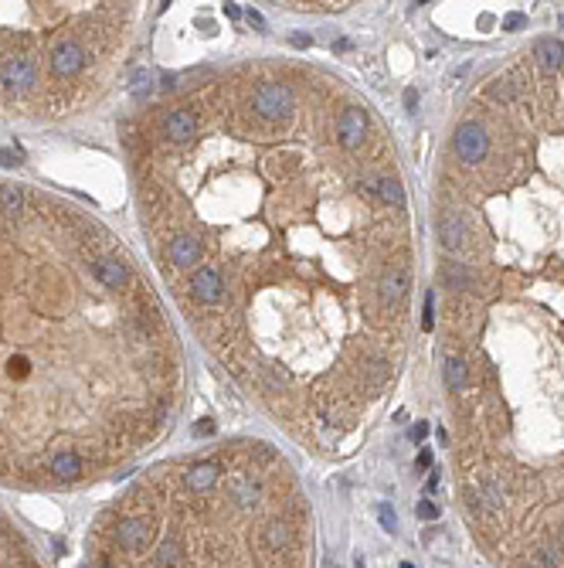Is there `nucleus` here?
Here are the masks:
<instances>
[{
    "mask_svg": "<svg viewBox=\"0 0 564 568\" xmlns=\"http://www.w3.org/2000/svg\"><path fill=\"white\" fill-rule=\"evenodd\" d=\"M432 323H435V296L428 293L425 306H422V330H432Z\"/></svg>",
    "mask_w": 564,
    "mask_h": 568,
    "instance_id": "20",
    "label": "nucleus"
},
{
    "mask_svg": "<svg viewBox=\"0 0 564 568\" xmlns=\"http://www.w3.org/2000/svg\"><path fill=\"white\" fill-rule=\"evenodd\" d=\"M225 14H228V17H242V7H238V3H225Z\"/></svg>",
    "mask_w": 564,
    "mask_h": 568,
    "instance_id": "30",
    "label": "nucleus"
},
{
    "mask_svg": "<svg viewBox=\"0 0 564 568\" xmlns=\"http://www.w3.org/2000/svg\"><path fill=\"white\" fill-rule=\"evenodd\" d=\"M337 136H340V147L344 150H361L364 147V136H368V112L350 106L344 109V116L337 119Z\"/></svg>",
    "mask_w": 564,
    "mask_h": 568,
    "instance_id": "9",
    "label": "nucleus"
},
{
    "mask_svg": "<svg viewBox=\"0 0 564 568\" xmlns=\"http://www.w3.org/2000/svg\"><path fill=\"white\" fill-rule=\"evenodd\" d=\"M221 483V463L218 460H201V463H190L184 470V486L190 493H211L214 486Z\"/></svg>",
    "mask_w": 564,
    "mask_h": 568,
    "instance_id": "10",
    "label": "nucleus"
},
{
    "mask_svg": "<svg viewBox=\"0 0 564 568\" xmlns=\"http://www.w3.org/2000/svg\"><path fill=\"white\" fill-rule=\"evenodd\" d=\"M0 164H3V167H14V164H21V153H10V150H0Z\"/></svg>",
    "mask_w": 564,
    "mask_h": 568,
    "instance_id": "24",
    "label": "nucleus"
},
{
    "mask_svg": "<svg viewBox=\"0 0 564 568\" xmlns=\"http://www.w3.org/2000/svg\"><path fill=\"white\" fill-rule=\"evenodd\" d=\"M292 45H296V48H306V45H309V38H306V34H296V38H292Z\"/></svg>",
    "mask_w": 564,
    "mask_h": 568,
    "instance_id": "31",
    "label": "nucleus"
},
{
    "mask_svg": "<svg viewBox=\"0 0 564 568\" xmlns=\"http://www.w3.org/2000/svg\"><path fill=\"white\" fill-rule=\"evenodd\" d=\"M452 150H456V157L463 160V164H479L483 157H486V150H489V133H486V126L479 123V119H466V123H459V129H456V136H452Z\"/></svg>",
    "mask_w": 564,
    "mask_h": 568,
    "instance_id": "4",
    "label": "nucleus"
},
{
    "mask_svg": "<svg viewBox=\"0 0 564 568\" xmlns=\"http://www.w3.org/2000/svg\"><path fill=\"white\" fill-rule=\"evenodd\" d=\"M377 197H381L384 204H391V208H401V204H405V188H401L394 177L384 174V177L377 181Z\"/></svg>",
    "mask_w": 564,
    "mask_h": 568,
    "instance_id": "17",
    "label": "nucleus"
},
{
    "mask_svg": "<svg viewBox=\"0 0 564 568\" xmlns=\"http://www.w3.org/2000/svg\"><path fill=\"white\" fill-rule=\"evenodd\" d=\"M534 55H537V62L548 65V69H561L564 65V45L558 38H541L537 48H534Z\"/></svg>",
    "mask_w": 564,
    "mask_h": 568,
    "instance_id": "14",
    "label": "nucleus"
},
{
    "mask_svg": "<svg viewBox=\"0 0 564 568\" xmlns=\"http://www.w3.org/2000/svg\"><path fill=\"white\" fill-rule=\"evenodd\" d=\"M102 568H116V565H112V562H105V565H102Z\"/></svg>",
    "mask_w": 564,
    "mask_h": 568,
    "instance_id": "32",
    "label": "nucleus"
},
{
    "mask_svg": "<svg viewBox=\"0 0 564 568\" xmlns=\"http://www.w3.org/2000/svg\"><path fill=\"white\" fill-rule=\"evenodd\" d=\"M248 24H252L255 31H266V21H262V14H259V10H248Z\"/></svg>",
    "mask_w": 564,
    "mask_h": 568,
    "instance_id": "26",
    "label": "nucleus"
},
{
    "mask_svg": "<svg viewBox=\"0 0 564 568\" xmlns=\"http://www.w3.org/2000/svg\"><path fill=\"white\" fill-rule=\"evenodd\" d=\"M405 109H408V112H415V109H418V92H415V89H408V92H405Z\"/></svg>",
    "mask_w": 564,
    "mask_h": 568,
    "instance_id": "25",
    "label": "nucleus"
},
{
    "mask_svg": "<svg viewBox=\"0 0 564 568\" xmlns=\"http://www.w3.org/2000/svg\"><path fill=\"white\" fill-rule=\"evenodd\" d=\"M181 565V541L177 538H164L153 552V568H177Z\"/></svg>",
    "mask_w": 564,
    "mask_h": 568,
    "instance_id": "16",
    "label": "nucleus"
},
{
    "mask_svg": "<svg viewBox=\"0 0 564 568\" xmlns=\"http://www.w3.org/2000/svg\"><path fill=\"white\" fill-rule=\"evenodd\" d=\"M262 541H266V548H269L272 555L292 552V545H296L292 524H289V521H282V517H272V521H266V524H262Z\"/></svg>",
    "mask_w": 564,
    "mask_h": 568,
    "instance_id": "11",
    "label": "nucleus"
},
{
    "mask_svg": "<svg viewBox=\"0 0 564 568\" xmlns=\"http://www.w3.org/2000/svg\"><path fill=\"white\" fill-rule=\"evenodd\" d=\"M197 112L194 109H170L160 116V143H170V147H184L197 136Z\"/></svg>",
    "mask_w": 564,
    "mask_h": 568,
    "instance_id": "6",
    "label": "nucleus"
},
{
    "mask_svg": "<svg viewBox=\"0 0 564 568\" xmlns=\"http://www.w3.org/2000/svg\"><path fill=\"white\" fill-rule=\"evenodd\" d=\"M405 293H408V269L405 266H384L381 280H377V303L384 310L391 306H401L405 303Z\"/></svg>",
    "mask_w": 564,
    "mask_h": 568,
    "instance_id": "8",
    "label": "nucleus"
},
{
    "mask_svg": "<svg viewBox=\"0 0 564 568\" xmlns=\"http://www.w3.org/2000/svg\"><path fill=\"white\" fill-rule=\"evenodd\" d=\"M150 534H153V524H150V517H143V514L123 517V521H119V531H116L119 548H123L126 555H143L146 545H150Z\"/></svg>",
    "mask_w": 564,
    "mask_h": 568,
    "instance_id": "7",
    "label": "nucleus"
},
{
    "mask_svg": "<svg viewBox=\"0 0 564 568\" xmlns=\"http://www.w3.org/2000/svg\"><path fill=\"white\" fill-rule=\"evenodd\" d=\"M133 86H136V92H143V89H150V75H143V72H140V75H136V82H133Z\"/></svg>",
    "mask_w": 564,
    "mask_h": 568,
    "instance_id": "27",
    "label": "nucleus"
},
{
    "mask_svg": "<svg viewBox=\"0 0 564 568\" xmlns=\"http://www.w3.org/2000/svg\"><path fill=\"white\" fill-rule=\"evenodd\" d=\"M377 517H381V528H384L387 534H394V531H398V517H394L391 504H381V507H377Z\"/></svg>",
    "mask_w": 564,
    "mask_h": 568,
    "instance_id": "19",
    "label": "nucleus"
},
{
    "mask_svg": "<svg viewBox=\"0 0 564 568\" xmlns=\"http://www.w3.org/2000/svg\"><path fill=\"white\" fill-rule=\"evenodd\" d=\"M89 62H92V58H89V48H86L82 38H75V34L58 38V41L51 45V55H48V65H51V72H55L58 79L79 75Z\"/></svg>",
    "mask_w": 564,
    "mask_h": 568,
    "instance_id": "3",
    "label": "nucleus"
},
{
    "mask_svg": "<svg viewBox=\"0 0 564 568\" xmlns=\"http://www.w3.org/2000/svg\"><path fill=\"white\" fill-rule=\"evenodd\" d=\"M442 242H446V249L449 252H466V221H459V218H446L442 221Z\"/></svg>",
    "mask_w": 564,
    "mask_h": 568,
    "instance_id": "13",
    "label": "nucleus"
},
{
    "mask_svg": "<svg viewBox=\"0 0 564 568\" xmlns=\"http://www.w3.org/2000/svg\"><path fill=\"white\" fill-rule=\"evenodd\" d=\"M524 24H527L524 14H507V17H503V27H507V31H520Z\"/></svg>",
    "mask_w": 564,
    "mask_h": 568,
    "instance_id": "22",
    "label": "nucleus"
},
{
    "mask_svg": "<svg viewBox=\"0 0 564 568\" xmlns=\"http://www.w3.org/2000/svg\"><path fill=\"white\" fill-rule=\"evenodd\" d=\"M527 565H530V568H558V558H554V552H551V548H537V552H530Z\"/></svg>",
    "mask_w": 564,
    "mask_h": 568,
    "instance_id": "18",
    "label": "nucleus"
},
{
    "mask_svg": "<svg viewBox=\"0 0 564 568\" xmlns=\"http://www.w3.org/2000/svg\"><path fill=\"white\" fill-rule=\"evenodd\" d=\"M401 568H415V565H408V562H405V565H401Z\"/></svg>",
    "mask_w": 564,
    "mask_h": 568,
    "instance_id": "33",
    "label": "nucleus"
},
{
    "mask_svg": "<svg viewBox=\"0 0 564 568\" xmlns=\"http://www.w3.org/2000/svg\"><path fill=\"white\" fill-rule=\"evenodd\" d=\"M48 470L55 480H65V483H72V480H79V476L89 470V463H86V456L82 453H72V449H65V453H55L51 460H48Z\"/></svg>",
    "mask_w": 564,
    "mask_h": 568,
    "instance_id": "12",
    "label": "nucleus"
},
{
    "mask_svg": "<svg viewBox=\"0 0 564 568\" xmlns=\"http://www.w3.org/2000/svg\"><path fill=\"white\" fill-rule=\"evenodd\" d=\"M296 109V92L285 82H262L259 92L252 95V116L262 123H282Z\"/></svg>",
    "mask_w": 564,
    "mask_h": 568,
    "instance_id": "2",
    "label": "nucleus"
},
{
    "mask_svg": "<svg viewBox=\"0 0 564 568\" xmlns=\"http://www.w3.org/2000/svg\"><path fill=\"white\" fill-rule=\"evenodd\" d=\"M415 514L422 517V521H439V507L432 504V500H418V507H415Z\"/></svg>",
    "mask_w": 564,
    "mask_h": 568,
    "instance_id": "21",
    "label": "nucleus"
},
{
    "mask_svg": "<svg viewBox=\"0 0 564 568\" xmlns=\"http://www.w3.org/2000/svg\"><path fill=\"white\" fill-rule=\"evenodd\" d=\"M415 443H422L425 436H428V422H418V425H411V432H408Z\"/></svg>",
    "mask_w": 564,
    "mask_h": 568,
    "instance_id": "23",
    "label": "nucleus"
},
{
    "mask_svg": "<svg viewBox=\"0 0 564 568\" xmlns=\"http://www.w3.org/2000/svg\"><path fill=\"white\" fill-rule=\"evenodd\" d=\"M418 467H422V470H425V467H432V453H428V449H422V453H418Z\"/></svg>",
    "mask_w": 564,
    "mask_h": 568,
    "instance_id": "29",
    "label": "nucleus"
},
{
    "mask_svg": "<svg viewBox=\"0 0 564 568\" xmlns=\"http://www.w3.org/2000/svg\"><path fill=\"white\" fill-rule=\"evenodd\" d=\"M442 371H446V384H449L452 391H466V388H470V368H466L463 358H446Z\"/></svg>",
    "mask_w": 564,
    "mask_h": 568,
    "instance_id": "15",
    "label": "nucleus"
},
{
    "mask_svg": "<svg viewBox=\"0 0 564 568\" xmlns=\"http://www.w3.org/2000/svg\"><path fill=\"white\" fill-rule=\"evenodd\" d=\"M194 432H197V436H207V432H214V425H211V422H197Z\"/></svg>",
    "mask_w": 564,
    "mask_h": 568,
    "instance_id": "28",
    "label": "nucleus"
},
{
    "mask_svg": "<svg viewBox=\"0 0 564 568\" xmlns=\"http://www.w3.org/2000/svg\"><path fill=\"white\" fill-rule=\"evenodd\" d=\"M188 293L190 299H194V306H201V310H218L221 306V296H225V286H221V276L218 273H211V269H204V266H197L194 273H188Z\"/></svg>",
    "mask_w": 564,
    "mask_h": 568,
    "instance_id": "5",
    "label": "nucleus"
},
{
    "mask_svg": "<svg viewBox=\"0 0 564 568\" xmlns=\"http://www.w3.org/2000/svg\"><path fill=\"white\" fill-rule=\"evenodd\" d=\"M38 86H41V69H38L34 55H27V51L0 55V89L14 95H27Z\"/></svg>",
    "mask_w": 564,
    "mask_h": 568,
    "instance_id": "1",
    "label": "nucleus"
}]
</instances>
